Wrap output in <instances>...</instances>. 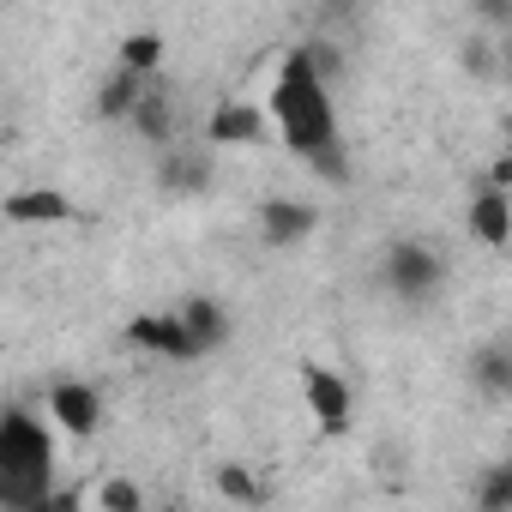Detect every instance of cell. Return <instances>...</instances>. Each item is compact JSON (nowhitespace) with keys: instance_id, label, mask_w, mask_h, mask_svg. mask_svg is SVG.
Returning a JSON list of instances; mask_svg holds the SVG:
<instances>
[{"instance_id":"21","label":"cell","mask_w":512,"mask_h":512,"mask_svg":"<svg viewBox=\"0 0 512 512\" xmlns=\"http://www.w3.org/2000/svg\"><path fill=\"white\" fill-rule=\"evenodd\" d=\"M97 506H103V512H139V506H145V494H139V482L109 476V482L97 488Z\"/></svg>"},{"instance_id":"16","label":"cell","mask_w":512,"mask_h":512,"mask_svg":"<svg viewBox=\"0 0 512 512\" xmlns=\"http://www.w3.org/2000/svg\"><path fill=\"white\" fill-rule=\"evenodd\" d=\"M458 61H464V73H470L476 85H494V79H500V49H494V31H470V37L458 43Z\"/></svg>"},{"instance_id":"13","label":"cell","mask_w":512,"mask_h":512,"mask_svg":"<svg viewBox=\"0 0 512 512\" xmlns=\"http://www.w3.org/2000/svg\"><path fill=\"white\" fill-rule=\"evenodd\" d=\"M175 320L187 326V338H193L199 356H211L217 344H229V314H223V302H211V296H187V302L175 308Z\"/></svg>"},{"instance_id":"18","label":"cell","mask_w":512,"mask_h":512,"mask_svg":"<svg viewBox=\"0 0 512 512\" xmlns=\"http://www.w3.org/2000/svg\"><path fill=\"white\" fill-rule=\"evenodd\" d=\"M217 494H223V500H241V506H260V500H266V488L253 482L247 464H217Z\"/></svg>"},{"instance_id":"17","label":"cell","mask_w":512,"mask_h":512,"mask_svg":"<svg viewBox=\"0 0 512 512\" xmlns=\"http://www.w3.org/2000/svg\"><path fill=\"white\" fill-rule=\"evenodd\" d=\"M512 506V464H488L476 482V512H506Z\"/></svg>"},{"instance_id":"23","label":"cell","mask_w":512,"mask_h":512,"mask_svg":"<svg viewBox=\"0 0 512 512\" xmlns=\"http://www.w3.org/2000/svg\"><path fill=\"white\" fill-rule=\"evenodd\" d=\"M482 181H494V187H506V181H512V163H506V157H494V163H488V175H482Z\"/></svg>"},{"instance_id":"8","label":"cell","mask_w":512,"mask_h":512,"mask_svg":"<svg viewBox=\"0 0 512 512\" xmlns=\"http://www.w3.org/2000/svg\"><path fill=\"white\" fill-rule=\"evenodd\" d=\"M320 229V211L308 199H266L260 205V241L266 247H302Z\"/></svg>"},{"instance_id":"19","label":"cell","mask_w":512,"mask_h":512,"mask_svg":"<svg viewBox=\"0 0 512 512\" xmlns=\"http://www.w3.org/2000/svg\"><path fill=\"white\" fill-rule=\"evenodd\" d=\"M121 67H133V73H157V67H163V37H157V31H133V37L121 43Z\"/></svg>"},{"instance_id":"1","label":"cell","mask_w":512,"mask_h":512,"mask_svg":"<svg viewBox=\"0 0 512 512\" xmlns=\"http://www.w3.org/2000/svg\"><path fill=\"white\" fill-rule=\"evenodd\" d=\"M272 121L284 133V145L332 187L350 181V157H344V133H338V103H332V85L308 67L302 49L284 55L278 79H272Z\"/></svg>"},{"instance_id":"5","label":"cell","mask_w":512,"mask_h":512,"mask_svg":"<svg viewBox=\"0 0 512 512\" xmlns=\"http://www.w3.org/2000/svg\"><path fill=\"white\" fill-rule=\"evenodd\" d=\"M205 187H211V145H181V139H169V145H163V163H157V193L187 199V193H205Z\"/></svg>"},{"instance_id":"3","label":"cell","mask_w":512,"mask_h":512,"mask_svg":"<svg viewBox=\"0 0 512 512\" xmlns=\"http://www.w3.org/2000/svg\"><path fill=\"white\" fill-rule=\"evenodd\" d=\"M380 284H386L398 302L422 308V302L446 284V260H440V247H434V241H416V235L392 241V247H386V260H380Z\"/></svg>"},{"instance_id":"4","label":"cell","mask_w":512,"mask_h":512,"mask_svg":"<svg viewBox=\"0 0 512 512\" xmlns=\"http://www.w3.org/2000/svg\"><path fill=\"white\" fill-rule=\"evenodd\" d=\"M302 398H308V410L320 416L326 434H350V410H356V398H350V380H344V374L308 362V368H302Z\"/></svg>"},{"instance_id":"10","label":"cell","mask_w":512,"mask_h":512,"mask_svg":"<svg viewBox=\"0 0 512 512\" xmlns=\"http://www.w3.org/2000/svg\"><path fill=\"white\" fill-rule=\"evenodd\" d=\"M464 223H470V235H476L482 247H506V241H512V199H506V187L482 181V187L470 193Z\"/></svg>"},{"instance_id":"12","label":"cell","mask_w":512,"mask_h":512,"mask_svg":"<svg viewBox=\"0 0 512 512\" xmlns=\"http://www.w3.org/2000/svg\"><path fill=\"white\" fill-rule=\"evenodd\" d=\"M7 211L13 223H79V205L55 187H25V193H7Z\"/></svg>"},{"instance_id":"6","label":"cell","mask_w":512,"mask_h":512,"mask_svg":"<svg viewBox=\"0 0 512 512\" xmlns=\"http://www.w3.org/2000/svg\"><path fill=\"white\" fill-rule=\"evenodd\" d=\"M49 416L67 428V434H97L103 428V392L91 386V380H55L49 386Z\"/></svg>"},{"instance_id":"7","label":"cell","mask_w":512,"mask_h":512,"mask_svg":"<svg viewBox=\"0 0 512 512\" xmlns=\"http://www.w3.org/2000/svg\"><path fill=\"white\" fill-rule=\"evenodd\" d=\"M127 344L145 350V356H163V362H193L199 356L193 338H187V326L175 314H139V320H127Z\"/></svg>"},{"instance_id":"22","label":"cell","mask_w":512,"mask_h":512,"mask_svg":"<svg viewBox=\"0 0 512 512\" xmlns=\"http://www.w3.org/2000/svg\"><path fill=\"white\" fill-rule=\"evenodd\" d=\"M470 13L482 19V31H494V37H500V31L512 25V0H470Z\"/></svg>"},{"instance_id":"9","label":"cell","mask_w":512,"mask_h":512,"mask_svg":"<svg viewBox=\"0 0 512 512\" xmlns=\"http://www.w3.org/2000/svg\"><path fill=\"white\" fill-rule=\"evenodd\" d=\"M175 121H181V109H175L169 85L151 73V79H145V91H139V103L127 109V127H133L139 139H151V145H169V139H175Z\"/></svg>"},{"instance_id":"2","label":"cell","mask_w":512,"mask_h":512,"mask_svg":"<svg viewBox=\"0 0 512 512\" xmlns=\"http://www.w3.org/2000/svg\"><path fill=\"white\" fill-rule=\"evenodd\" d=\"M0 506L7 512L55 506V440L19 404L0 410Z\"/></svg>"},{"instance_id":"11","label":"cell","mask_w":512,"mask_h":512,"mask_svg":"<svg viewBox=\"0 0 512 512\" xmlns=\"http://www.w3.org/2000/svg\"><path fill=\"white\" fill-rule=\"evenodd\" d=\"M266 139V109L253 103H217L205 121V145H260Z\"/></svg>"},{"instance_id":"14","label":"cell","mask_w":512,"mask_h":512,"mask_svg":"<svg viewBox=\"0 0 512 512\" xmlns=\"http://www.w3.org/2000/svg\"><path fill=\"white\" fill-rule=\"evenodd\" d=\"M470 380L482 386V398L506 404V398H512V344H506V338L482 344V350L470 356Z\"/></svg>"},{"instance_id":"15","label":"cell","mask_w":512,"mask_h":512,"mask_svg":"<svg viewBox=\"0 0 512 512\" xmlns=\"http://www.w3.org/2000/svg\"><path fill=\"white\" fill-rule=\"evenodd\" d=\"M145 79L151 73H133V67H115L103 85H97V115L103 121H127V109L139 103V91H145Z\"/></svg>"},{"instance_id":"20","label":"cell","mask_w":512,"mask_h":512,"mask_svg":"<svg viewBox=\"0 0 512 512\" xmlns=\"http://www.w3.org/2000/svg\"><path fill=\"white\" fill-rule=\"evenodd\" d=\"M302 55H308V67H314L326 85H338V73H344V49H338L326 31H320V37H308V43H302Z\"/></svg>"}]
</instances>
